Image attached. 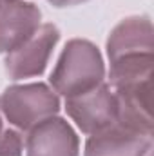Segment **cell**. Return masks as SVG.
I'll return each instance as SVG.
<instances>
[{
	"label": "cell",
	"instance_id": "cell-1",
	"mask_svg": "<svg viewBox=\"0 0 154 156\" xmlns=\"http://www.w3.org/2000/svg\"><path fill=\"white\" fill-rule=\"evenodd\" d=\"M152 49L154 27L147 15L120 20L107 38L111 87L131 80L152 78Z\"/></svg>",
	"mask_w": 154,
	"mask_h": 156
},
{
	"label": "cell",
	"instance_id": "cell-2",
	"mask_svg": "<svg viewBox=\"0 0 154 156\" xmlns=\"http://www.w3.org/2000/svg\"><path fill=\"white\" fill-rule=\"evenodd\" d=\"M105 80V64L100 49L85 38L69 40L51 73L49 83L65 98L85 93Z\"/></svg>",
	"mask_w": 154,
	"mask_h": 156
},
{
	"label": "cell",
	"instance_id": "cell-3",
	"mask_svg": "<svg viewBox=\"0 0 154 156\" xmlns=\"http://www.w3.org/2000/svg\"><path fill=\"white\" fill-rule=\"evenodd\" d=\"M58 111V94L42 82L9 85L0 94V115L20 133H29L44 120L56 116Z\"/></svg>",
	"mask_w": 154,
	"mask_h": 156
},
{
	"label": "cell",
	"instance_id": "cell-4",
	"mask_svg": "<svg viewBox=\"0 0 154 156\" xmlns=\"http://www.w3.org/2000/svg\"><path fill=\"white\" fill-rule=\"evenodd\" d=\"M60 40V29L54 24H42L38 29L5 56V73L11 80H24L44 75L53 49Z\"/></svg>",
	"mask_w": 154,
	"mask_h": 156
},
{
	"label": "cell",
	"instance_id": "cell-5",
	"mask_svg": "<svg viewBox=\"0 0 154 156\" xmlns=\"http://www.w3.org/2000/svg\"><path fill=\"white\" fill-rule=\"evenodd\" d=\"M65 111L78 129L91 136L116 122L114 93L105 82H102L85 93L65 98Z\"/></svg>",
	"mask_w": 154,
	"mask_h": 156
},
{
	"label": "cell",
	"instance_id": "cell-6",
	"mask_svg": "<svg viewBox=\"0 0 154 156\" xmlns=\"http://www.w3.org/2000/svg\"><path fill=\"white\" fill-rule=\"evenodd\" d=\"M111 89L116 98V123L152 136L151 78L123 82Z\"/></svg>",
	"mask_w": 154,
	"mask_h": 156
},
{
	"label": "cell",
	"instance_id": "cell-7",
	"mask_svg": "<svg viewBox=\"0 0 154 156\" xmlns=\"http://www.w3.org/2000/svg\"><path fill=\"white\" fill-rule=\"evenodd\" d=\"M26 156H80V140L67 120L53 116L33 127L24 142Z\"/></svg>",
	"mask_w": 154,
	"mask_h": 156
},
{
	"label": "cell",
	"instance_id": "cell-8",
	"mask_svg": "<svg viewBox=\"0 0 154 156\" xmlns=\"http://www.w3.org/2000/svg\"><path fill=\"white\" fill-rule=\"evenodd\" d=\"M83 156H152V136L114 122L87 138Z\"/></svg>",
	"mask_w": 154,
	"mask_h": 156
},
{
	"label": "cell",
	"instance_id": "cell-9",
	"mask_svg": "<svg viewBox=\"0 0 154 156\" xmlns=\"http://www.w3.org/2000/svg\"><path fill=\"white\" fill-rule=\"evenodd\" d=\"M42 11L26 0L0 2V53H11L24 44L40 26Z\"/></svg>",
	"mask_w": 154,
	"mask_h": 156
},
{
	"label": "cell",
	"instance_id": "cell-10",
	"mask_svg": "<svg viewBox=\"0 0 154 156\" xmlns=\"http://www.w3.org/2000/svg\"><path fill=\"white\" fill-rule=\"evenodd\" d=\"M24 136L18 129L5 127L0 115V156H22Z\"/></svg>",
	"mask_w": 154,
	"mask_h": 156
},
{
	"label": "cell",
	"instance_id": "cell-11",
	"mask_svg": "<svg viewBox=\"0 0 154 156\" xmlns=\"http://www.w3.org/2000/svg\"><path fill=\"white\" fill-rule=\"evenodd\" d=\"M83 2H87V0H49V4L54 7H71V5L83 4Z\"/></svg>",
	"mask_w": 154,
	"mask_h": 156
},
{
	"label": "cell",
	"instance_id": "cell-12",
	"mask_svg": "<svg viewBox=\"0 0 154 156\" xmlns=\"http://www.w3.org/2000/svg\"><path fill=\"white\" fill-rule=\"evenodd\" d=\"M0 2H4V0H0Z\"/></svg>",
	"mask_w": 154,
	"mask_h": 156
}]
</instances>
